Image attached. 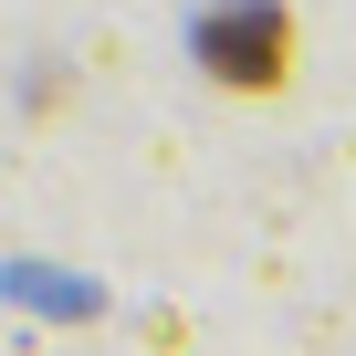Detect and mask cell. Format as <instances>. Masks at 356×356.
Here are the masks:
<instances>
[{"mask_svg":"<svg viewBox=\"0 0 356 356\" xmlns=\"http://www.w3.org/2000/svg\"><path fill=\"white\" fill-rule=\"evenodd\" d=\"M200 74L231 95H273L293 74V11L283 0H220L200 11Z\"/></svg>","mask_w":356,"mask_h":356,"instance_id":"1","label":"cell"}]
</instances>
